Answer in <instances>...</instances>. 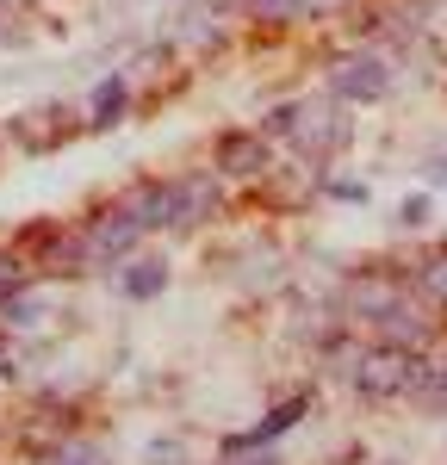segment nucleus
Masks as SVG:
<instances>
[{
    "instance_id": "4",
    "label": "nucleus",
    "mask_w": 447,
    "mask_h": 465,
    "mask_svg": "<svg viewBox=\"0 0 447 465\" xmlns=\"http://www.w3.org/2000/svg\"><path fill=\"white\" fill-rule=\"evenodd\" d=\"M81 236H87V273H112L118 261H131V254H137L144 223L124 212V199L112 193V199H100L94 212L81 217Z\"/></svg>"
},
{
    "instance_id": "23",
    "label": "nucleus",
    "mask_w": 447,
    "mask_h": 465,
    "mask_svg": "<svg viewBox=\"0 0 447 465\" xmlns=\"http://www.w3.org/2000/svg\"><path fill=\"white\" fill-rule=\"evenodd\" d=\"M0 143H6V131H0Z\"/></svg>"
},
{
    "instance_id": "2",
    "label": "nucleus",
    "mask_w": 447,
    "mask_h": 465,
    "mask_svg": "<svg viewBox=\"0 0 447 465\" xmlns=\"http://www.w3.org/2000/svg\"><path fill=\"white\" fill-rule=\"evenodd\" d=\"M19 261L32 267V280H74V273H87V236H81V223H56V217H37L19 230Z\"/></svg>"
},
{
    "instance_id": "16",
    "label": "nucleus",
    "mask_w": 447,
    "mask_h": 465,
    "mask_svg": "<svg viewBox=\"0 0 447 465\" xmlns=\"http://www.w3.org/2000/svg\"><path fill=\"white\" fill-rule=\"evenodd\" d=\"M19 292H32V267L19 261V249H0V304H13Z\"/></svg>"
},
{
    "instance_id": "14",
    "label": "nucleus",
    "mask_w": 447,
    "mask_h": 465,
    "mask_svg": "<svg viewBox=\"0 0 447 465\" xmlns=\"http://www.w3.org/2000/svg\"><path fill=\"white\" fill-rule=\"evenodd\" d=\"M44 465H112V453L94 434H63V440L44 453Z\"/></svg>"
},
{
    "instance_id": "21",
    "label": "nucleus",
    "mask_w": 447,
    "mask_h": 465,
    "mask_svg": "<svg viewBox=\"0 0 447 465\" xmlns=\"http://www.w3.org/2000/svg\"><path fill=\"white\" fill-rule=\"evenodd\" d=\"M342 6H354V0H304V13H317V19H330V13H342Z\"/></svg>"
},
{
    "instance_id": "3",
    "label": "nucleus",
    "mask_w": 447,
    "mask_h": 465,
    "mask_svg": "<svg viewBox=\"0 0 447 465\" xmlns=\"http://www.w3.org/2000/svg\"><path fill=\"white\" fill-rule=\"evenodd\" d=\"M348 112H342V100H330V94H317V100H293V124H286V137L280 143L293 149L298 162H311V168H323V162H335L342 149H348Z\"/></svg>"
},
{
    "instance_id": "22",
    "label": "nucleus",
    "mask_w": 447,
    "mask_h": 465,
    "mask_svg": "<svg viewBox=\"0 0 447 465\" xmlns=\"http://www.w3.org/2000/svg\"><path fill=\"white\" fill-rule=\"evenodd\" d=\"M0 6H19V0H0Z\"/></svg>"
},
{
    "instance_id": "19",
    "label": "nucleus",
    "mask_w": 447,
    "mask_h": 465,
    "mask_svg": "<svg viewBox=\"0 0 447 465\" xmlns=\"http://www.w3.org/2000/svg\"><path fill=\"white\" fill-rule=\"evenodd\" d=\"M149 465H181V440H155L149 447Z\"/></svg>"
},
{
    "instance_id": "12",
    "label": "nucleus",
    "mask_w": 447,
    "mask_h": 465,
    "mask_svg": "<svg viewBox=\"0 0 447 465\" xmlns=\"http://www.w3.org/2000/svg\"><path fill=\"white\" fill-rule=\"evenodd\" d=\"M124 112H131V81H124V69H118L87 94V131H112Z\"/></svg>"
},
{
    "instance_id": "11",
    "label": "nucleus",
    "mask_w": 447,
    "mask_h": 465,
    "mask_svg": "<svg viewBox=\"0 0 447 465\" xmlns=\"http://www.w3.org/2000/svg\"><path fill=\"white\" fill-rule=\"evenodd\" d=\"M112 280H118V298L144 304V298H155V292L168 286V261L162 254H131V261L112 267Z\"/></svg>"
},
{
    "instance_id": "17",
    "label": "nucleus",
    "mask_w": 447,
    "mask_h": 465,
    "mask_svg": "<svg viewBox=\"0 0 447 465\" xmlns=\"http://www.w3.org/2000/svg\"><path fill=\"white\" fill-rule=\"evenodd\" d=\"M218 465H286L280 447H236V453H218Z\"/></svg>"
},
{
    "instance_id": "20",
    "label": "nucleus",
    "mask_w": 447,
    "mask_h": 465,
    "mask_svg": "<svg viewBox=\"0 0 447 465\" xmlns=\"http://www.w3.org/2000/svg\"><path fill=\"white\" fill-rule=\"evenodd\" d=\"M422 217H429V199H404L398 205V223H422Z\"/></svg>"
},
{
    "instance_id": "6",
    "label": "nucleus",
    "mask_w": 447,
    "mask_h": 465,
    "mask_svg": "<svg viewBox=\"0 0 447 465\" xmlns=\"http://www.w3.org/2000/svg\"><path fill=\"white\" fill-rule=\"evenodd\" d=\"M323 94L342 100V106H372V100H385V94H392V63H385V56H372V50H348V56H335V63H330Z\"/></svg>"
},
{
    "instance_id": "8",
    "label": "nucleus",
    "mask_w": 447,
    "mask_h": 465,
    "mask_svg": "<svg viewBox=\"0 0 447 465\" xmlns=\"http://www.w3.org/2000/svg\"><path fill=\"white\" fill-rule=\"evenodd\" d=\"M267 162H273V143L261 131H224L218 143H212V168L224 180H261Z\"/></svg>"
},
{
    "instance_id": "15",
    "label": "nucleus",
    "mask_w": 447,
    "mask_h": 465,
    "mask_svg": "<svg viewBox=\"0 0 447 465\" xmlns=\"http://www.w3.org/2000/svg\"><path fill=\"white\" fill-rule=\"evenodd\" d=\"M304 13V0H236V19L249 25H293Z\"/></svg>"
},
{
    "instance_id": "10",
    "label": "nucleus",
    "mask_w": 447,
    "mask_h": 465,
    "mask_svg": "<svg viewBox=\"0 0 447 465\" xmlns=\"http://www.w3.org/2000/svg\"><path fill=\"white\" fill-rule=\"evenodd\" d=\"M124 81H131V87H149V94L174 87V81H181V44H174V37H162V44H144V50L124 63Z\"/></svg>"
},
{
    "instance_id": "7",
    "label": "nucleus",
    "mask_w": 447,
    "mask_h": 465,
    "mask_svg": "<svg viewBox=\"0 0 447 465\" xmlns=\"http://www.w3.org/2000/svg\"><path fill=\"white\" fill-rule=\"evenodd\" d=\"M81 124H87V118H81V112H74L69 100H44V106L13 112V118H6L0 131H6V137H13L19 149L44 155V149H63V143L74 137V131H81Z\"/></svg>"
},
{
    "instance_id": "13",
    "label": "nucleus",
    "mask_w": 447,
    "mask_h": 465,
    "mask_svg": "<svg viewBox=\"0 0 447 465\" xmlns=\"http://www.w3.org/2000/svg\"><path fill=\"white\" fill-rule=\"evenodd\" d=\"M410 292H416L422 304H435V311L447 317V249H435L422 267H416V273H410Z\"/></svg>"
},
{
    "instance_id": "18",
    "label": "nucleus",
    "mask_w": 447,
    "mask_h": 465,
    "mask_svg": "<svg viewBox=\"0 0 447 465\" xmlns=\"http://www.w3.org/2000/svg\"><path fill=\"white\" fill-rule=\"evenodd\" d=\"M323 193H330V199H342V205H361V199H367V186H361V180H330Z\"/></svg>"
},
{
    "instance_id": "9",
    "label": "nucleus",
    "mask_w": 447,
    "mask_h": 465,
    "mask_svg": "<svg viewBox=\"0 0 447 465\" xmlns=\"http://www.w3.org/2000/svg\"><path fill=\"white\" fill-rule=\"evenodd\" d=\"M304 416H311V391H293L286 403H273V410L261 416L255 429L230 434V440H224V453H236V447H280V434H293Z\"/></svg>"
},
{
    "instance_id": "1",
    "label": "nucleus",
    "mask_w": 447,
    "mask_h": 465,
    "mask_svg": "<svg viewBox=\"0 0 447 465\" xmlns=\"http://www.w3.org/2000/svg\"><path fill=\"white\" fill-rule=\"evenodd\" d=\"M410 372H416V348L361 335L342 385H354V397H367V403H392V397H410Z\"/></svg>"
},
{
    "instance_id": "5",
    "label": "nucleus",
    "mask_w": 447,
    "mask_h": 465,
    "mask_svg": "<svg viewBox=\"0 0 447 465\" xmlns=\"http://www.w3.org/2000/svg\"><path fill=\"white\" fill-rule=\"evenodd\" d=\"M224 205V174H181V180H162V230H174V236H193V230H205Z\"/></svg>"
}]
</instances>
